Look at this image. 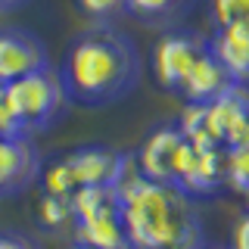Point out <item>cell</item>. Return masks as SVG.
<instances>
[{
	"mask_svg": "<svg viewBox=\"0 0 249 249\" xmlns=\"http://www.w3.org/2000/svg\"><path fill=\"white\" fill-rule=\"evenodd\" d=\"M122 228L131 249H202L206 224L190 193L175 184L146 181L134 153L124 156L115 181Z\"/></svg>",
	"mask_w": 249,
	"mask_h": 249,
	"instance_id": "obj_1",
	"label": "cell"
},
{
	"mask_svg": "<svg viewBox=\"0 0 249 249\" xmlns=\"http://www.w3.org/2000/svg\"><path fill=\"white\" fill-rule=\"evenodd\" d=\"M140 75L143 59L137 53V44L109 25H100L78 37L59 69L69 103L88 109H103L124 100L137 88Z\"/></svg>",
	"mask_w": 249,
	"mask_h": 249,
	"instance_id": "obj_2",
	"label": "cell"
},
{
	"mask_svg": "<svg viewBox=\"0 0 249 249\" xmlns=\"http://www.w3.org/2000/svg\"><path fill=\"white\" fill-rule=\"evenodd\" d=\"M3 90H6L10 109H13V115H16V122H19L25 137L37 134V131H47L66 112V103H69L59 69H53V66L19 78V81L6 84Z\"/></svg>",
	"mask_w": 249,
	"mask_h": 249,
	"instance_id": "obj_3",
	"label": "cell"
},
{
	"mask_svg": "<svg viewBox=\"0 0 249 249\" xmlns=\"http://www.w3.org/2000/svg\"><path fill=\"white\" fill-rule=\"evenodd\" d=\"M128 153H112L106 146H78L44 171V193L72 196L81 187H115Z\"/></svg>",
	"mask_w": 249,
	"mask_h": 249,
	"instance_id": "obj_4",
	"label": "cell"
},
{
	"mask_svg": "<svg viewBox=\"0 0 249 249\" xmlns=\"http://www.w3.org/2000/svg\"><path fill=\"white\" fill-rule=\"evenodd\" d=\"M209 50V37L190 35V31H168L153 47V75L159 88L181 93L193 66Z\"/></svg>",
	"mask_w": 249,
	"mask_h": 249,
	"instance_id": "obj_5",
	"label": "cell"
},
{
	"mask_svg": "<svg viewBox=\"0 0 249 249\" xmlns=\"http://www.w3.org/2000/svg\"><path fill=\"white\" fill-rule=\"evenodd\" d=\"M187 156H190V140L178 131V124H165V128H156L143 140V146H140V153L134 159L146 181L178 187L184 175V165H187Z\"/></svg>",
	"mask_w": 249,
	"mask_h": 249,
	"instance_id": "obj_6",
	"label": "cell"
},
{
	"mask_svg": "<svg viewBox=\"0 0 249 249\" xmlns=\"http://www.w3.org/2000/svg\"><path fill=\"white\" fill-rule=\"evenodd\" d=\"M206 109V134L215 146H249V88L231 84L221 97H215Z\"/></svg>",
	"mask_w": 249,
	"mask_h": 249,
	"instance_id": "obj_7",
	"label": "cell"
},
{
	"mask_svg": "<svg viewBox=\"0 0 249 249\" xmlns=\"http://www.w3.org/2000/svg\"><path fill=\"white\" fill-rule=\"evenodd\" d=\"M53 66L47 44L28 28H3L0 31V88L19 81L25 75H35L41 69Z\"/></svg>",
	"mask_w": 249,
	"mask_h": 249,
	"instance_id": "obj_8",
	"label": "cell"
},
{
	"mask_svg": "<svg viewBox=\"0 0 249 249\" xmlns=\"http://www.w3.org/2000/svg\"><path fill=\"white\" fill-rule=\"evenodd\" d=\"M41 175V153L31 137H0V199L25 193Z\"/></svg>",
	"mask_w": 249,
	"mask_h": 249,
	"instance_id": "obj_9",
	"label": "cell"
},
{
	"mask_svg": "<svg viewBox=\"0 0 249 249\" xmlns=\"http://www.w3.org/2000/svg\"><path fill=\"white\" fill-rule=\"evenodd\" d=\"M209 50L233 84L249 81V35L237 28H215V35L209 37Z\"/></svg>",
	"mask_w": 249,
	"mask_h": 249,
	"instance_id": "obj_10",
	"label": "cell"
},
{
	"mask_svg": "<svg viewBox=\"0 0 249 249\" xmlns=\"http://www.w3.org/2000/svg\"><path fill=\"white\" fill-rule=\"evenodd\" d=\"M75 243L88 249H131L122 228V209L75 221Z\"/></svg>",
	"mask_w": 249,
	"mask_h": 249,
	"instance_id": "obj_11",
	"label": "cell"
},
{
	"mask_svg": "<svg viewBox=\"0 0 249 249\" xmlns=\"http://www.w3.org/2000/svg\"><path fill=\"white\" fill-rule=\"evenodd\" d=\"M193 0H128V13L140 22H175L190 10Z\"/></svg>",
	"mask_w": 249,
	"mask_h": 249,
	"instance_id": "obj_12",
	"label": "cell"
},
{
	"mask_svg": "<svg viewBox=\"0 0 249 249\" xmlns=\"http://www.w3.org/2000/svg\"><path fill=\"white\" fill-rule=\"evenodd\" d=\"M215 28H237L249 35V0H212Z\"/></svg>",
	"mask_w": 249,
	"mask_h": 249,
	"instance_id": "obj_13",
	"label": "cell"
},
{
	"mask_svg": "<svg viewBox=\"0 0 249 249\" xmlns=\"http://www.w3.org/2000/svg\"><path fill=\"white\" fill-rule=\"evenodd\" d=\"M224 184L240 193L249 190V146L224 150Z\"/></svg>",
	"mask_w": 249,
	"mask_h": 249,
	"instance_id": "obj_14",
	"label": "cell"
},
{
	"mask_svg": "<svg viewBox=\"0 0 249 249\" xmlns=\"http://www.w3.org/2000/svg\"><path fill=\"white\" fill-rule=\"evenodd\" d=\"M37 218H41L44 228L56 231L72 218V199L69 196H56V193H44L41 206H37Z\"/></svg>",
	"mask_w": 249,
	"mask_h": 249,
	"instance_id": "obj_15",
	"label": "cell"
},
{
	"mask_svg": "<svg viewBox=\"0 0 249 249\" xmlns=\"http://www.w3.org/2000/svg\"><path fill=\"white\" fill-rule=\"evenodd\" d=\"M75 3L88 19L100 22V25H109V22L128 16V0H75Z\"/></svg>",
	"mask_w": 249,
	"mask_h": 249,
	"instance_id": "obj_16",
	"label": "cell"
},
{
	"mask_svg": "<svg viewBox=\"0 0 249 249\" xmlns=\"http://www.w3.org/2000/svg\"><path fill=\"white\" fill-rule=\"evenodd\" d=\"M0 137H25L16 122L13 109H10V100H6V90L0 88Z\"/></svg>",
	"mask_w": 249,
	"mask_h": 249,
	"instance_id": "obj_17",
	"label": "cell"
},
{
	"mask_svg": "<svg viewBox=\"0 0 249 249\" xmlns=\"http://www.w3.org/2000/svg\"><path fill=\"white\" fill-rule=\"evenodd\" d=\"M0 249H41L31 237L25 233H16V231H3L0 233Z\"/></svg>",
	"mask_w": 249,
	"mask_h": 249,
	"instance_id": "obj_18",
	"label": "cell"
},
{
	"mask_svg": "<svg viewBox=\"0 0 249 249\" xmlns=\"http://www.w3.org/2000/svg\"><path fill=\"white\" fill-rule=\"evenodd\" d=\"M231 249H249V212L233 224V240H231Z\"/></svg>",
	"mask_w": 249,
	"mask_h": 249,
	"instance_id": "obj_19",
	"label": "cell"
},
{
	"mask_svg": "<svg viewBox=\"0 0 249 249\" xmlns=\"http://www.w3.org/2000/svg\"><path fill=\"white\" fill-rule=\"evenodd\" d=\"M28 0H0V13H10V10H19V6H25Z\"/></svg>",
	"mask_w": 249,
	"mask_h": 249,
	"instance_id": "obj_20",
	"label": "cell"
},
{
	"mask_svg": "<svg viewBox=\"0 0 249 249\" xmlns=\"http://www.w3.org/2000/svg\"><path fill=\"white\" fill-rule=\"evenodd\" d=\"M202 249H231V246H209V243H206V246H202Z\"/></svg>",
	"mask_w": 249,
	"mask_h": 249,
	"instance_id": "obj_21",
	"label": "cell"
},
{
	"mask_svg": "<svg viewBox=\"0 0 249 249\" xmlns=\"http://www.w3.org/2000/svg\"><path fill=\"white\" fill-rule=\"evenodd\" d=\"M72 249H88V246H78V243H75V246H72Z\"/></svg>",
	"mask_w": 249,
	"mask_h": 249,
	"instance_id": "obj_22",
	"label": "cell"
},
{
	"mask_svg": "<svg viewBox=\"0 0 249 249\" xmlns=\"http://www.w3.org/2000/svg\"><path fill=\"white\" fill-rule=\"evenodd\" d=\"M243 196H246V202H249V190H246V193H243Z\"/></svg>",
	"mask_w": 249,
	"mask_h": 249,
	"instance_id": "obj_23",
	"label": "cell"
}]
</instances>
